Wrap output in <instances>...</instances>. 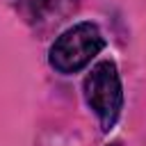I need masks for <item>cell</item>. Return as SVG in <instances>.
<instances>
[{"label":"cell","mask_w":146,"mask_h":146,"mask_svg":"<svg viewBox=\"0 0 146 146\" xmlns=\"http://www.w3.org/2000/svg\"><path fill=\"white\" fill-rule=\"evenodd\" d=\"M84 100L100 121L103 132H110L123 110V84L121 73L112 59H100L91 66L82 82Z\"/></svg>","instance_id":"cell-2"},{"label":"cell","mask_w":146,"mask_h":146,"mask_svg":"<svg viewBox=\"0 0 146 146\" xmlns=\"http://www.w3.org/2000/svg\"><path fill=\"white\" fill-rule=\"evenodd\" d=\"M73 0H34V5H36V9H41V11H62L64 7H68Z\"/></svg>","instance_id":"cell-3"},{"label":"cell","mask_w":146,"mask_h":146,"mask_svg":"<svg viewBox=\"0 0 146 146\" xmlns=\"http://www.w3.org/2000/svg\"><path fill=\"white\" fill-rule=\"evenodd\" d=\"M105 48L100 27L91 21H82L64 30L48 50L50 66L62 75H73L91 64V59Z\"/></svg>","instance_id":"cell-1"}]
</instances>
